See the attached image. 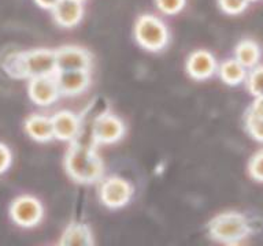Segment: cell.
I'll return each instance as SVG.
<instances>
[{
	"instance_id": "1",
	"label": "cell",
	"mask_w": 263,
	"mask_h": 246,
	"mask_svg": "<svg viewBox=\"0 0 263 246\" xmlns=\"http://www.w3.org/2000/svg\"><path fill=\"white\" fill-rule=\"evenodd\" d=\"M3 67L8 75L20 79L55 75L58 71L55 51L45 48L12 53L6 57Z\"/></svg>"
},
{
	"instance_id": "2",
	"label": "cell",
	"mask_w": 263,
	"mask_h": 246,
	"mask_svg": "<svg viewBox=\"0 0 263 246\" xmlns=\"http://www.w3.org/2000/svg\"><path fill=\"white\" fill-rule=\"evenodd\" d=\"M65 168L73 180L82 184L96 183L103 179L104 164L93 145L73 141L65 156Z\"/></svg>"
},
{
	"instance_id": "3",
	"label": "cell",
	"mask_w": 263,
	"mask_h": 246,
	"mask_svg": "<svg viewBox=\"0 0 263 246\" xmlns=\"http://www.w3.org/2000/svg\"><path fill=\"white\" fill-rule=\"evenodd\" d=\"M252 233L250 220L242 213L229 211L214 216L209 223V235L223 245H240Z\"/></svg>"
},
{
	"instance_id": "4",
	"label": "cell",
	"mask_w": 263,
	"mask_h": 246,
	"mask_svg": "<svg viewBox=\"0 0 263 246\" xmlns=\"http://www.w3.org/2000/svg\"><path fill=\"white\" fill-rule=\"evenodd\" d=\"M135 38L141 48L151 52H158L166 48L170 40V34L163 20L159 19L158 16L145 14L136 20Z\"/></svg>"
},
{
	"instance_id": "5",
	"label": "cell",
	"mask_w": 263,
	"mask_h": 246,
	"mask_svg": "<svg viewBox=\"0 0 263 246\" xmlns=\"http://www.w3.org/2000/svg\"><path fill=\"white\" fill-rule=\"evenodd\" d=\"M133 196V186L121 176H108L102 179L99 188V197L107 208L117 209L130 201Z\"/></svg>"
},
{
	"instance_id": "6",
	"label": "cell",
	"mask_w": 263,
	"mask_h": 246,
	"mask_svg": "<svg viewBox=\"0 0 263 246\" xmlns=\"http://www.w3.org/2000/svg\"><path fill=\"white\" fill-rule=\"evenodd\" d=\"M10 216L15 224L30 229L40 223L44 216V209L36 197L21 196L11 202Z\"/></svg>"
},
{
	"instance_id": "7",
	"label": "cell",
	"mask_w": 263,
	"mask_h": 246,
	"mask_svg": "<svg viewBox=\"0 0 263 246\" xmlns=\"http://www.w3.org/2000/svg\"><path fill=\"white\" fill-rule=\"evenodd\" d=\"M125 135V125L121 119L110 112H103L92 123V142L108 145L114 144Z\"/></svg>"
},
{
	"instance_id": "8",
	"label": "cell",
	"mask_w": 263,
	"mask_h": 246,
	"mask_svg": "<svg viewBox=\"0 0 263 246\" xmlns=\"http://www.w3.org/2000/svg\"><path fill=\"white\" fill-rule=\"evenodd\" d=\"M29 98L39 107H49L61 97L55 75L30 78L28 84Z\"/></svg>"
},
{
	"instance_id": "9",
	"label": "cell",
	"mask_w": 263,
	"mask_h": 246,
	"mask_svg": "<svg viewBox=\"0 0 263 246\" xmlns=\"http://www.w3.org/2000/svg\"><path fill=\"white\" fill-rule=\"evenodd\" d=\"M52 119L53 138L65 142H73L80 138L82 131L81 118L71 111H58L51 116Z\"/></svg>"
},
{
	"instance_id": "10",
	"label": "cell",
	"mask_w": 263,
	"mask_h": 246,
	"mask_svg": "<svg viewBox=\"0 0 263 246\" xmlns=\"http://www.w3.org/2000/svg\"><path fill=\"white\" fill-rule=\"evenodd\" d=\"M58 71L63 70H86L92 67V56L86 49L76 45H65L55 51Z\"/></svg>"
},
{
	"instance_id": "11",
	"label": "cell",
	"mask_w": 263,
	"mask_h": 246,
	"mask_svg": "<svg viewBox=\"0 0 263 246\" xmlns=\"http://www.w3.org/2000/svg\"><path fill=\"white\" fill-rule=\"evenodd\" d=\"M62 96H78L90 85V73L86 70H63L55 73Z\"/></svg>"
},
{
	"instance_id": "12",
	"label": "cell",
	"mask_w": 263,
	"mask_h": 246,
	"mask_svg": "<svg viewBox=\"0 0 263 246\" xmlns=\"http://www.w3.org/2000/svg\"><path fill=\"white\" fill-rule=\"evenodd\" d=\"M218 63L213 53L205 49H197L189 55L186 60V71L189 77L196 81L209 79L217 73Z\"/></svg>"
},
{
	"instance_id": "13",
	"label": "cell",
	"mask_w": 263,
	"mask_h": 246,
	"mask_svg": "<svg viewBox=\"0 0 263 246\" xmlns=\"http://www.w3.org/2000/svg\"><path fill=\"white\" fill-rule=\"evenodd\" d=\"M55 22L62 28H74L84 16L81 0H59L51 10Z\"/></svg>"
},
{
	"instance_id": "14",
	"label": "cell",
	"mask_w": 263,
	"mask_h": 246,
	"mask_svg": "<svg viewBox=\"0 0 263 246\" xmlns=\"http://www.w3.org/2000/svg\"><path fill=\"white\" fill-rule=\"evenodd\" d=\"M25 131L34 141L48 142L53 139L52 119L51 116L41 114H33L25 120Z\"/></svg>"
},
{
	"instance_id": "15",
	"label": "cell",
	"mask_w": 263,
	"mask_h": 246,
	"mask_svg": "<svg viewBox=\"0 0 263 246\" xmlns=\"http://www.w3.org/2000/svg\"><path fill=\"white\" fill-rule=\"evenodd\" d=\"M247 133L255 141L263 142V98H255L244 115Z\"/></svg>"
},
{
	"instance_id": "16",
	"label": "cell",
	"mask_w": 263,
	"mask_h": 246,
	"mask_svg": "<svg viewBox=\"0 0 263 246\" xmlns=\"http://www.w3.org/2000/svg\"><path fill=\"white\" fill-rule=\"evenodd\" d=\"M93 243L92 231L84 223H71L65 229L59 239V245L62 246H85Z\"/></svg>"
},
{
	"instance_id": "17",
	"label": "cell",
	"mask_w": 263,
	"mask_h": 246,
	"mask_svg": "<svg viewBox=\"0 0 263 246\" xmlns=\"http://www.w3.org/2000/svg\"><path fill=\"white\" fill-rule=\"evenodd\" d=\"M262 57V49L256 41L246 38L241 40L234 48V59L240 61L247 70L254 69L259 65Z\"/></svg>"
},
{
	"instance_id": "18",
	"label": "cell",
	"mask_w": 263,
	"mask_h": 246,
	"mask_svg": "<svg viewBox=\"0 0 263 246\" xmlns=\"http://www.w3.org/2000/svg\"><path fill=\"white\" fill-rule=\"evenodd\" d=\"M217 73L222 82H225L226 85L237 86L242 82H246L248 70L240 61L232 57V59H226L218 66Z\"/></svg>"
},
{
	"instance_id": "19",
	"label": "cell",
	"mask_w": 263,
	"mask_h": 246,
	"mask_svg": "<svg viewBox=\"0 0 263 246\" xmlns=\"http://www.w3.org/2000/svg\"><path fill=\"white\" fill-rule=\"evenodd\" d=\"M247 89L255 98H263V66H255L247 74Z\"/></svg>"
},
{
	"instance_id": "20",
	"label": "cell",
	"mask_w": 263,
	"mask_h": 246,
	"mask_svg": "<svg viewBox=\"0 0 263 246\" xmlns=\"http://www.w3.org/2000/svg\"><path fill=\"white\" fill-rule=\"evenodd\" d=\"M252 0H218V6L228 15H238L247 10Z\"/></svg>"
},
{
	"instance_id": "21",
	"label": "cell",
	"mask_w": 263,
	"mask_h": 246,
	"mask_svg": "<svg viewBox=\"0 0 263 246\" xmlns=\"http://www.w3.org/2000/svg\"><path fill=\"white\" fill-rule=\"evenodd\" d=\"M248 174L254 180L263 183V149H259L251 156L248 163Z\"/></svg>"
},
{
	"instance_id": "22",
	"label": "cell",
	"mask_w": 263,
	"mask_h": 246,
	"mask_svg": "<svg viewBox=\"0 0 263 246\" xmlns=\"http://www.w3.org/2000/svg\"><path fill=\"white\" fill-rule=\"evenodd\" d=\"M156 7L164 15H176L185 7L186 0H155Z\"/></svg>"
},
{
	"instance_id": "23",
	"label": "cell",
	"mask_w": 263,
	"mask_h": 246,
	"mask_svg": "<svg viewBox=\"0 0 263 246\" xmlns=\"http://www.w3.org/2000/svg\"><path fill=\"white\" fill-rule=\"evenodd\" d=\"M11 151H10L4 144L0 142V174H3V172L7 171L8 167L11 166Z\"/></svg>"
},
{
	"instance_id": "24",
	"label": "cell",
	"mask_w": 263,
	"mask_h": 246,
	"mask_svg": "<svg viewBox=\"0 0 263 246\" xmlns=\"http://www.w3.org/2000/svg\"><path fill=\"white\" fill-rule=\"evenodd\" d=\"M37 6H40L41 8H45V10H52L53 6L59 2V0H34Z\"/></svg>"
},
{
	"instance_id": "25",
	"label": "cell",
	"mask_w": 263,
	"mask_h": 246,
	"mask_svg": "<svg viewBox=\"0 0 263 246\" xmlns=\"http://www.w3.org/2000/svg\"><path fill=\"white\" fill-rule=\"evenodd\" d=\"M81 2H85V0H81Z\"/></svg>"
},
{
	"instance_id": "26",
	"label": "cell",
	"mask_w": 263,
	"mask_h": 246,
	"mask_svg": "<svg viewBox=\"0 0 263 246\" xmlns=\"http://www.w3.org/2000/svg\"><path fill=\"white\" fill-rule=\"evenodd\" d=\"M252 2H254V0H252Z\"/></svg>"
}]
</instances>
